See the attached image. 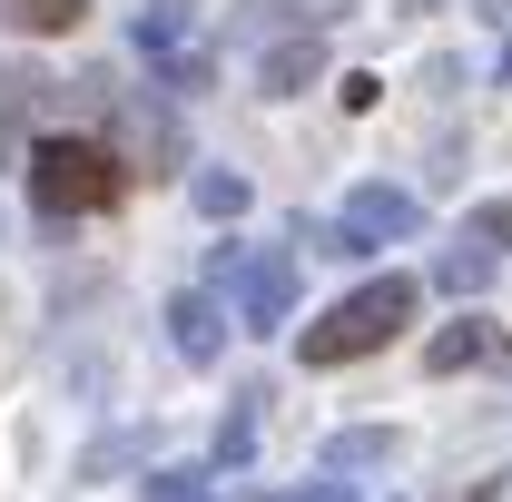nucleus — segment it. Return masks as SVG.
<instances>
[{"mask_svg": "<svg viewBox=\"0 0 512 502\" xmlns=\"http://www.w3.org/2000/svg\"><path fill=\"white\" fill-rule=\"evenodd\" d=\"M148 502H217V483H207V473H158Z\"/></svg>", "mask_w": 512, "mask_h": 502, "instance_id": "2eb2a0df", "label": "nucleus"}, {"mask_svg": "<svg viewBox=\"0 0 512 502\" xmlns=\"http://www.w3.org/2000/svg\"><path fill=\"white\" fill-rule=\"evenodd\" d=\"M444 502H503V483H453Z\"/></svg>", "mask_w": 512, "mask_h": 502, "instance_id": "f3484780", "label": "nucleus"}, {"mask_svg": "<svg viewBox=\"0 0 512 502\" xmlns=\"http://www.w3.org/2000/svg\"><path fill=\"white\" fill-rule=\"evenodd\" d=\"M138 50L158 60V99H197L207 69H217V60H207V40H197L178 10H138Z\"/></svg>", "mask_w": 512, "mask_h": 502, "instance_id": "39448f33", "label": "nucleus"}, {"mask_svg": "<svg viewBox=\"0 0 512 502\" xmlns=\"http://www.w3.org/2000/svg\"><path fill=\"white\" fill-rule=\"evenodd\" d=\"M414 227H424V197H404V188H345V217H335L345 256L355 247H404Z\"/></svg>", "mask_w": 512, "mask_h": 502, "instance_id": "423d86ee", "label": "nucleus"}, {"mask_svg": "<svg viewBox=\"0 0 512 502\" xmlns=\"http://www.w3.org/2000/svg\"><path fill=\"white\" fill-rule=\"evenodd\" d=\"M188 197H197V207H207V217H247V178H237V168H197V178H188Z\"/></svg>", "mask_w": 512, "mask_h": 502, "instance_id": "ddd939ff", "label": "nucleus"}, {"mask_svg": "<svg viewBox=\"0 0 512 502\" xmlns=\"http://www.w3.org/2000/svg\"><path fill=\"white\" fill-rule=\"evenodd\" d=\"M473 247H512V197H493V207H473Z\"/></svg>", "mask_w": 512, "mask_h": 502, "instance_id": "dca6fc26", "label": "nucleus"}, {"mask_svg": "<svg viewBox=\"0 0 512 502\" xmlns=\"http://www.w3.org/2000/svg\"><path fill=\"white\" fill-rule=\"evenodd\" d=\"M503 79H512V40H503Z\"/></svg>", "mask_w": 512, "mask_h": 502, "instance_id": "412c9836", "label": "nucleus"}, {"mask_svg": "<svg viewBox=\"0 0 512 502\" xmlns=\"http://www.w3.org/2000/svg\"><path fill=\"white\" fill-rule=\"evenodd\" d=\"M483 20H493V30H512V0H483Z\"/></svg>", "mask_w": 512, "mask_h": 502, "instance_id": "6ab92c4d", "label": "nucleus"}, {"mask_svg": "<svg viewBox=\"0 0 512 502\" xmlns=\"http://www.w3.org/2000/svg\"><path fill=\"white\" fill-rule=\"evenodd\" d=\"M316 69H325V40H286V50H266V60H256V89H266V99H286V89H306Z\"/></svg>", "mask_w": 512, "mask_h": 502, "instance_id": "1a4fd4ad", "label": "nucleus"}, {"mask_svg": "<svg viewBox=\"0 0 512 502\" xmlns=\"http://www.w3.org/2000/svg\"><path fill=\"white\" fill-rule=\"evenodd\" d=\"M247 502H296V493H247Z\"/></svg>", "mask_w": 512, "mask_h": 502, "instance_id": "aec40b11", "label": "nucleus"}, {"mask_svg": "<svg viewBox=\"0 0 512 502\" xmlns=\"http://www.w3.org/2000/svg\"><path fill=\"white\" fill-rule=\"evenodd\" d=\"M0 20L30 40H60V30H79V0H0Z\"/></svg>", "mask_w": 512, "mask_h": 502, "instance_id": "f8f14e48", "label": "nucleus"}, {"mask_svg": "<svg viewBox=\"0 0 512 502\" xmlns=\"http://www.w3.org/2000/svg\"><path fill=\"white\" fill-rule=\"evenodd\" d=\"M394 443H404V434H384V424H355V434L325 443V473H375V463H394Z\"/></svg>", "mask_w": 512, "mask_h": 502, "instance_id": "9d476101", "label": "nucleus"}, {"mask_svg": "<svg viewBox=\"0 0 512 502\" xmlns=\"http://www.w3.org/2000/svg\"><path fill=\"white\" fill-rule=\"evenodd\" d=\"M434 286H444V296H483V286H493V247H473V237L444 247L434 256Z\"/></svg>", "mask_w": 512, "mask_h": 502, "instance_id": "9b49d317", "label": "nucleus"}, {"mask_svg": "<svg viewBox=\"0 0 512 502\" xmlns=\"http://www.w3.org/2000/svg\"><path fill=\"white\" fill-rule=\"evenodd\" d=\"M335 10H355V0H237V10H227V40L266 60V50H286V40H325Z\"/></svg>", "mask_w": 512, "mask_h": 502, "instance_id": "20e7f679", "label": "nucleus"}, {"mask_svg": "<svg viewBox=\"0 0 512 502\" xmlns=\"http://www.w3.org/2000/svg\"><path fill=\"white\" fill-rule=\"evenodd\" d=\"M483 355H503V325H493V315H453L444 335L424 345V375H473Z\"/></svg>", "mask_w": 512, "mask_h": 502, "instance_id": "0eeeda50", "label": "nucleus"}, {"mask_svg": "<svg viewBox=\"0 0 512 502\" xmlns=\"http://www.w3.org/2000/svg\"><path fill=\"white\" fill-rule=\"evenodd\" d=\"M168 345H178L188 365H217V355H227V306H217V296H178V306H168Z\"/></svg>", "mask_w": 512, "mask_h": 502, "instance_id": "6e6552de", "label": "nucleus"}, {"mask_svg": "<svg viewBox=\"0 0 512 502\" xmlns=\"http://www.w3.org/2000/svg\"><path fill=\"white\" fill-rule=\"evenodd\" d=\"M414 10H434V0H414Z\"/></svg>", "mask_w": 512, "mask_h": 502, "instance_id": "4be33fe9", "label": "nucleus"}, {"mask_svg": "<svg viewBox=\"0 0 512 502\" xmlns=\"http://www.w3.org/2000/svg\"><path fill=\"white\" fill-rule=\"evenodd\" d=\"M296 502H355V493H345V483H306Z\"/></svg>", "mask_w": 512, "mask_h": 502, "instance_id": "a211bd4d", "label": "nucleus"}, {"mask_svg": "<svg viewBox=\"0 0 512 502\" xmlns=\"http://www.w3.org/2000/svg\"><path fill=\"white\" fill-rule=\"evenodd\" d=\"M119 148H99V138H40L30 148V207H50V217H99V207H119Z\"/></svg>", "mask_w": 512, "mask_h": 502, "instance_id": "f03ea898", "label": "nucleus"}, {"mask_svg": "<svg viewBox=\"0 0 512 502\" xmlns=\"http://www.w3.org/2000/svg\"><path fill=\"white\" fill-rule=\"evenodd\" d=\"M414 306H424V286L414 276H375V286H355L345 306H325L306 335H296V355L306 365H355V355H384L404 325H414Z\"/></svg>", "mask_w": 512, "mask_h": 502, "instance_id": "f257e3e1", "label": "nucleus"}, {"mask_svg": "<svg viewBox=\"0 0 512 502\" xmlns=\"http://www.w3.org/2000/svg\"><path fill=\"white\" fill-rule=\"evenodd\" d=\"M207 276H217V286L237 296V325H256V335L296 315V256H286V247H266V256L217 247V256H207Z\"/></svg>", "mask_w": 512, "mask_h": 502, "instance_id": "7ed1b4c3", "label": "nucleus"}, {"mask_svg": "<svg viewBox=\"0 0 512 502\" xmlns=\"http://www.w3.org/2000/svg\"><path fill=\"white\" fill-rule=\"evenodd\" d=\"M256 404H266V394H237V404H227V424H217V463H227V473L256 453Z\"/></svg>", "mask_w": 512, "mask_h": 502, "instance_id": "4468645a", "label": "nucleus"}]
</instances>
